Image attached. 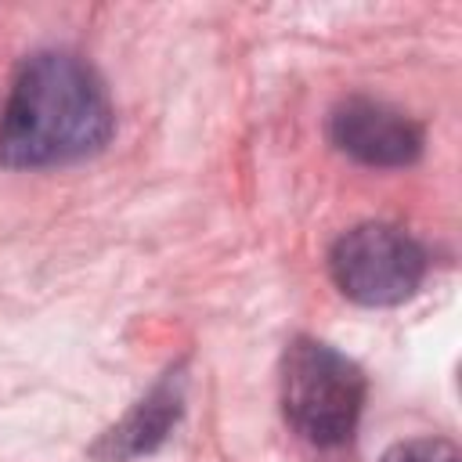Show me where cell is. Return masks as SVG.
<instances>
[{
	"mask_svg": "<svg viewBox=\"0 0 462 462\" xmlns=\"http://www.w3.org/2000/svg\"><path fill=\"white\" fill-rule=\"evenodd\" d=\"M116 130L105 79L72 51H36L22 61L0 116V162L47 170L97 155Z\"/></svg>",
	"mask_w": 462,
	"mask_h": 462,
	"instance_id": "6da1fadb",
	"label": "cell"
},
{
	"mask_svg": "<svg viewBox=\"0 0 462 462\" xmlns=\"http://www.w3.org/2000/svg\"><path fill=\"white\" fill-rule=\"evenodd\" d=\"M365 372L336 346L300 336L282 357V411L300 440L339 451L354 440L365 408Z\"/></svg>",
	"mask_w": 462,
	"mask_h": 462,
	"instance_id": "7a4b0ae2",
	"label": "cell"
},
{
	"mask_svg": "<svg viewBox=\"0 0 462 462\" xmlns=\"http://www.w3.org/2000/svg\"><path fill=\"white\" fill-rule=\"evenodd\" d=\"M339 292L361 307H393L415 296L426 278V249L397 224L368 220L339 235L328 253Z\"/></svg>",
	"mask_w": 462,
	"mask_h": 462,
	"instance_id": "3957f363",
	"label": "cell"
},
{
	"mask_svg": "<svg viewBox=\"0 0 462 462\" xmlns=\"http://www.w3.org/2000/svg\"><path fill=\"white\" fill-rule=\"evenodd\" d=\"M328 137L343 155L383 170L411 166L422 155V126L401 108L368 94H350L332 108Z\"/></svg>",
	"mask_w": 462,
	"mask_h": 462,
	"instance_id": "277c9868",
	"label": "cell"
},
{
	"mask_svg": "<svg viewBox=\"0 0 462 462\" xmlns=\"http://www.w3.org/2000/svg\"><path fill=\"white\" fill-rule=\"evenodd\" d=\"M184 390H188L184 365L166 368L155 379V386L141 401H134V408L116 426H108L101 433V440L90 448V455L101 462H134L141 455H152L177 426V419L184 411Z\"/></svg>",
	"mask_w": 462,
	"mask_h": 462,
	"instance_id": "5b68a950",
	"label": "cell"
},
{
	"mask_svg": "<svg viewBox=\"0 0 462 462\" xmlns=\"http://www.w3.org/2000/svg\"><path fill=\"white\" fill-rule=\"evenodd\" d=\"M379 462H462V455L444 437H411L393 444Z\"/></svg>",
	"mask_w": 462,
	"mask_h": 462,
	"instance_id": "8992f818",
	"label": "cell"
}]
</instances>
